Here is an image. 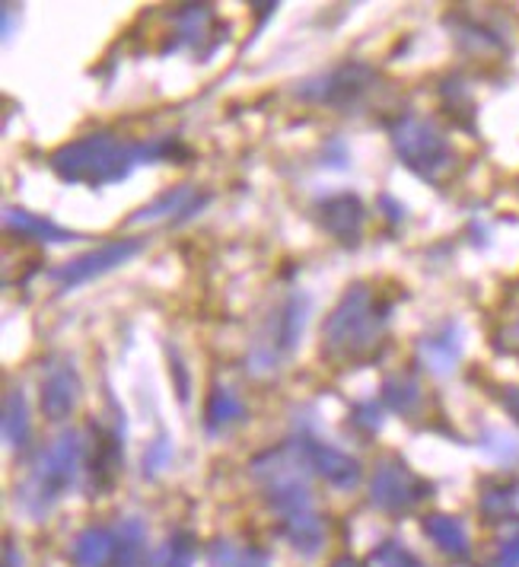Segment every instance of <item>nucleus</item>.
<instances>
[{
    "mask_svg": "<svg viewBox=\"0 0 519 567\" xmlns=\"http://www.w3.org/2000/svg\"><path fill=\"white\" fill-rule=\"evenodd\" d=\"M249 468H252V478L259 482L264 501L278 511L281 519L312 511V472L293 440L284 443V446H278V450L259 453Z\"/></svg>",
    "mask_w": 519,
    "mask_h": 567,
    "instance_id": "obj_4",
    "label": "nucleus"
},
{
    "mask_svg": "<svg viewBox=\"0 0 519 567\" xmlns=\"http://www.w3.org/2000/svg\"><path fill=\"white\" fill-rule=\"evenodd\" d=\"M141 239H112V243H103L100 249H90L83 256L71 258L64 265H58L49 271V278L61 287H77V284L93 281L100 275H108L115 271L118 265H125L131 258L141 252Z\"/></svg>",
    "mask_w": 519,
    "mask_h": 567,
    "instance_id": "obj_9",
    "label": "nucleus"
},
{
    "mask_svg": "<svg viewBox=\"0 0 519 567\" xmlns=\"http://www.w3.org/2000/svg\"><path fill=\"white\" fill-rule=\"evenodd\" d=\"M315 217H319L322 230L329 233V236H335L341 246H361L366 227V207L357 195L341 192V195H332V198L319 202Z\"/></svg>",
    "mask_w": 519,
    "mask_h": 567,
    "instance_id": "obj_11",
    "label": "nucleus"
},
{
    "mask_svg": "<svg viewBox=\"0 0 519 567\" xmlns=\"http://www.w3.org/2000/svg\"><path fill=\"white\" fill-rule=\"evenodd\" d=\"M169 156H185V147L176 137H150V141H128L112 131H96L77 137L49 156V166L61 182L103 188L128 179V173L141 163H159Z\"/></svg>",
    "mask_w": 519,
    "mask_h": 567,
    "instance_id": "obj_1",
    "label": "nucleus"
},
{
    "mask_svg": "<svg viewBox=\"0 0 519 567\" xmlns=\"http://www.w3.org/2000/svg\"><path fill=\"white\" fill-rule=\"evenodd\" d=\"M390 141L395 156L417 179L440 185L456 169V151L434 122H424L417 115H398L390 125Z\"/></svg>",
    "mask_w": 519,
    "mask_h": 567,
    "instance_id": "obj_5",
    "label": "nucleus"
},
{
    "mask_svg": "<svg viewBox=\"0 0 519 567\" xmlns=\"http://www.w3.org/2000/svg\"><path fill=\"white\" fill-rule=\"evenodd\" d=\"M392 303L373 284H351L322 322V354L338 367H357L380 358L390 332Z\"/></svg>",
    "mask_w": 519,
    "mask_h": 567,
    "instance_id": "obj_2",
    "label": "nucleus"
},
{
    "mask_svg": "<svg viewBox=\"0 0 519 567\" xmlns=\"http://www.w3.org/2000/svg\"><path fill=\"white\" fill-rule=\"evenodd\" d=\"M115 558H112V567H147V526L137 519V516H128L118 533H115Z\"/></svg>",
    "mask_w": 519,
    "mask_h": 567,
    "instance_id": "obj_23",
    "label": "nucleus"
},
{
    "mask_svg": "<svg viewBox=\"0 0 519 567\" xmlns=\"http://www.w3.org/2000/svg\"><path fill=\"white\" fill-rule=\"evenodd\" d=\"M242 421H246V405H242V399L236 395L233 389H210L208 402H205V427H208V434H214V437L227 434V431H233L236 424H242Z\"/></svg>",
    "mask_w": 519,
    "mask_h": 567,
    "instance_id": "obj_19",
    "label": "nucleus"
},
{
    "mask_svg": "<svg viewBox=\"0 0 519 567\" xmlns=\"http://www.w3.org/2000/svg\"><path fill=\"white\" fill-rule=\"evenodd\" d=\"M456 39L463 42V45H471V52L478 54H488V52H500L504 49V42L488 32L485 27H475V23H463V27L456 29Z\"/></svg>",
    "mask_w": 519,
    "mask_h": 567,
    "instance_id": "obj_30",
    "label": "nucleus"
},
{
    "mask_svg": "<svg viewBox=\"0 0 519 567\" xmlns=\"http://www.w3.org/2000/svg\"><path fill=\"white\" fill-rule=\"evenodd\" d=\"M83 456H86V443L77 431L58 434L29 468L27 482L20 488V507L32 519H45L64 501V494L74 488L83 468Z\"/></svg>",
    "mask_w": 519,
    "mask_h": 567,
    "instance_id": "obj_3",
    "label": "nucleus"
},
{
    "mask_svg": "<svg viewBox=\"0 0 519 567\" xmlns=\"http://www.w3.org/2000/svg\"><path fill=\"white\" fill-rule=\"evenodd\" d=\"M3 437L10 450H27L32 437V421H29V405L23 389H10L3 399Z\"/></svg>",
    "mask_w": 519,
    "mask_h": 567,
    "instance_id": "obj_25",
    "label": "nucleus"
},
{
    "mask_svg": "<svg viewBox=\"0 0 519 567\" xmlns=\"http://www.w3.org/2000/svg\"><path fill=\"white\" fill-rule=\"evenodd\" d=\"M417 358L421 363L430 370V373H449V370H456V363L463 358V336H459V326H453V322H446L440 326L434 336L421 338V344H417Z\"/></svg>",
    "mask_w": 519,
    "mask_h": 567,
    "instance_id": "obj_15",
    "label": "nucleus"
},
{
    "mask_svg": "<svg viewBox=\"0 0 519 567\" xmlns=\"http://www.w3.org/2000/svg\"><path fill=\"white\" fill-rule=\"evenodd\" d=\"M208 205V195H198L195 185H176V188H166L163 195H156L150 205H144L128 224H156V220H166V217H191L195 210Z\"/></svg>",
    "mask_w": 519,
    "mask_h": 567,
    "instance_id": "obj_14",
    "label": "nucleus"
},
{
    "mask_svg": "<svg viewBox=\"0 0 519 567\" xmlns=\"http://www.w3.org/2000/svg\"><path fill=\"white\" fill-rule=\"evenodd\" d=\"M307 316H310V300L303 293H290L281 303V310L268 319L259 341L249 351V370L256 377L274 373L293 354V348L300 344L303 329H307Z\"/></svg>",
    "mask_w": 519,
    "mask_h": 567,
    "instance_id": "obj_6",
    "label": "nucleus"
},
{
    "mask_svg": "<svg viewBox=\"0 0 519 567\" xmlns=\"http://www.w3.org/2000/svg\"><path fill=\"white\" fill-rule=\"evenodd\" d=\"M383 402L402 417H415L424 409V389L408 373H392L383 383Z\"/></svg>",
    "mask_w": 519,
    "mask_h": 567,
    "instance_id": "obj_24",
    "label": "nucleus"
},
{
    "mask_svg": "<svg viewBox=\"0 0 519 567\" xmlns=\"http://www.w3.org/2000/svg\"><path fill=\"white\" fill-rule=\"evenodd\" d=\"M519 504V485L510 478H491L481 488V514L488 516L491 523H504L517 514Z\"/></svg>",
    "mask_w": 519,
    "mask_h": 567,
    "instance_id": "obj_26",
    "label": "nucleus"
},
{
    "mask_svg": "<svg viewBox=\"0 0 519 567\" xmlns=\"http://www.w3.org/2000/svg\"><path fill=\"white\" fill-rule=\"evenodd\" d=\"M376 80L380 74L373 68H366L361 61H347L335 71H329L325 78L307 80L300 86V96L307 103L329 105V109H357L373 93Z\"/></svg>",
    "mask_w": 519,
    "mask_h": 567,
    "instance_id": "obj_8",
    "label": "nucleus"
},
{
    "mask_svg": "<svg viewBox=\"0 0 519 567\" xmlns=\"http://www.w3.org/2000/svg\"><path fill=\"white\" fill-rule=\"evenodd\" d=\"M173 42H169V49L163 54L176 52V49H183V45H191V49H198V45H205L208 42V35L214 32V23H217V13H214V7H179L176 10V17H173Z\"/></svg>",
    "mask_w": 519,
    "mask_h": 567,
    "instance_id": "obj_18",
    "label": "nucleus"
},
{
    "mask_svg": "<svg viewBox=\"0 0 519 567\" xmlns=\"http://www.w3.org/2000/svg\"><path fill=\"white\" fill-rule=\"evenodd\" d=\"M430 491L434 485L421 478L415 468H408L405 460L386 456L370 478V504L383 514H408L430 497Z\"/></svg>",
    "mask_w": 519,
    "mask_h": 567,
    "instance_id": "obj_7",
    "label": "nucleus"
},
{
    "mask_svg": "<svg viewBox=\"0 0 519 567\" xmlns=\"http://www.w3.org/2000/svg\"><path fill=\"white\" fill-rule=\"evenodd\" d=\"M80 392H83V383H80V373L74 363L52 367L45 373V380H42V412H45V417L54 421V424L68 421L71 414L77 412Z\"/></svg>",
    "mask_w": 519,
    "mask_h": 567,
    "instance_id": "obj_13",
    "label": "nucleus"
},
{
    "mask_svg": "<svg viewBox=\"0 0 519 567\" xmlns=\"http://www.w3.org/2000/svg\"><path fill=\"white\" fill-rule=\"evenodd\" d=\"M210 567H271L268 551L256 542H236V539H217L208 548Z\"/></svg>",
    "mask_w": 519,
    "mask_h": 567,
    "instance_id": "obj_22",
    "label": "nucleus"
},
{
    "mask_svg": "<svg viewBox=\"0 0 519 567\" xmlns=\"http://www.w3.org/2000/svg\"><path fill=\"white\" fill-rule=\"evenodd\" d=\"M3 567H23V555L13 545H7V551H3Z\"/></svg>",
    "mask_w": 519,
    "mask_h": 567,
    "instance_id": "obj_35",
    "label": "nucleus"
},
{
    "mask_svg": "<svg viewBox=\"0 0 519 567\" xmlns=\"http://www.w3.org/2000/svg\"><path fill=\"white\" fill-rule=\"evenodd\" d=\"M500 405L510 412V417L519 421V386H504L500 389Z\"/></svg>",
    "mask_w": 519,
    "mask_h": 567,
    "instance_id": "obj_34",
    "label": "nucleus"
},
{
    "mask_svg": "<svg viewBox=\"0 0 519 567\" xmlns=\"http://www.w3.org/2000/svg\"><path fill=\"white\" fill-rule=\"evenodd\" d=\"M494 341H497L500 351H519V284L507 293L504 307L497 312Z\"/></svg>",
    "mask_w": 519,
    "mask_h": 567,
    "instance_id": "obj_27",
    "label": "nucleus"
},
{
    "mask_svg": "<svg viewBox=\"0 0 519 567\" xmlns=\"http://www.w3.org/2000/svg\"><path fill=\"white\" fill-rule=\"evenodd\" d=\"M115 533H108L103 526H86L71 545V561L74 567H108L115 558Z\"/></svg>",
    "mask_w": 519,
    "mask_h": 567,
    "instance_id": "obj_20",
    "label": "nucleus"
},
{
    "mask_svg": "<svg viewBox=\"0 0 519 567\" xmlns=\"http://www.w3.org/2000/svg\"><path fill=\"white\" fill-rule=\"evenodd\" d=\"M281 536H284L300 555H315L322 545H325V519L312 511H303V514L284 516L281 519Z\"/></svg>",
    "mask_w": 519,
    "mask_h": 567,
    "instance_id": "obj_21",
    "label": "nucleus"
},
{
    "mask_svg": "<svg viewBox=\"0 0 519 567\" xmlns=\"http://www.w3.org/2000/svg\"><path fill=\"white\" fill-rule=\"evenodd\" d=\"M354 424H361L366 434H376L380 424H383L376 402H361V405H354Z\"/></svg>",
    "mask_w": 519,
    "mask_h": 567,
    "instance_id": "obj_33",
    "label": "nucleus"
},
{
    "mask_svg": "<svg viewBox=\"0 0 519 567\" xmlns=\"http://www.w3.org/2000/svg\"><path fill=\"white\" fill-rule=\"evenodd\" d=\"M122 427H93V453L86 468V491L90 497H103L105 491L115 485L118 468H122Z\"/></svg>",
    "mask_w": 519,
    "mask_h": 567,
    "instance_id": "obj_12",
    "label": "nucleus"
},
{
    "mask_svg": "<svg viewBox=\"0 0 519 567\" xmlns=\"http://www.w3.org/2000/svg\"><path fill=\"white\" fill-rule=\"evenodd\" d=\"M424 536L434 542V548L443 551L453 561H466L471 555V539H468L466 523L459 516L430 514L424 516Z\"/></svg>",
    "mask_w": 519,
    "mask_h": 567,
    "instance_id": "obj_16",
    "label": "nucleus"
},
{
    "mask_svg": "<svg viewBox=\"0 0 519 567\" xmlns=\"http://www.w3.org/2000/svg\"><path fill=\"white\" fill-rule=\"evenodd\" d=\"M491 567H519V519L510 523L507 536L500 539V548L494 555Z\"/></svg>",
    "mask_w": 519,
    "mask_h": 567,
    "instance_id": "obj_32",
    "label": "nucleus"
},
{
    "mask_svg": "<svg viewBox=\"0 0 519 567\" xmlns=\"http://www.w3.org/2000/svg\"><path fill=\"white\" fill-rule=\"evenodd\" d=\"M3 224H7V230L13 233V236H20V239H35V243H74V239H80L77 233L58 227L49 217L29 214L23 207L13 205L3 207Z\"/></svg>",
    "mask_w": 519,
    "mask_h": 567,
    "instance_id": "obj_17",
    "label": "nucleus"
},
{
    "mask_svg": "<svg viewBox=\"0 0 519 567\" xmlns=\"http://www.w3.org/2000/svg\"><path fill=\"white\" fill-rule=\"evenodd\" d=\"M373 567H427L421 558H417L415 551H408L402 542H383L376 551H373Z\"/></svg>",
    "mask_w": 519,
    "mask_h": 567,
    "instance_id": "obj_29",
    "label": "nucleus"
},
{
    "mask_svg": "<svg viewBox=\"0 0 519 567\" xmlns=\"http://www.w3.org/2000/svg\"><path fill=\"white\" fill-rule=\"evenodd\" d=\"M173 463V440L166 437V434H159V437L147 446V453H144V475L147 478H156L163 468H169Z\"/></svg>",
    "mask_w": 519,
    "mask_h": 567,
    "instance_id": "obj_31",
    "label": "nucleus"
},
{
    "mask_svg": "<svg viewBox=\"0 0 519 567\" xmlns=\"http://www.w3.org/2000/svg\"><path fill=\"white\" fill-rule=\"evenodd\" d=\"M332 567H364L357 558H351V555H341V558H335L332 561Z\"/></svg>",
    "mask_w": 519,
    "mask_h": 567,
    "instance_id": "obj_36",
    "label": "nucleus"
},
{
    "mask_svg": "<svg viewBox=\"0 0 519 567\" xmlns=\"http://www.w3.org/2000/svg\"><path fill=\"white\" fill-rule=\"evenodd\" d=\"M198 558V539L191 533H173L169 539L163 542V548L156 551L154 567H191Z\"/></svg>",
    "mask_w": 519,
    "mask_h": 567,
    "instance_id": "obj_28",
    "label": "nucleus"
},
{
    "mask_svg": "<svg viewBox=\"0 0 519 567\" xmlns=\"http://www.w3.org/2000/svg\"><path fill=\"white\" fill-rule=\"evenodd\" d=\"M293 443H297V450L303 453V460L310 465L312 475H319V478L329 482L332 488L354 491L361 485L364 468H361V463H357L354 456H347V453L335 450L332 443H322V440L315 437H297Z\"/></svg>",
    "mask_w": 519,
    "mask_h": 567,
    "instance_id": "obj_10",
    "label": "nucleus"
}]
</instances>
